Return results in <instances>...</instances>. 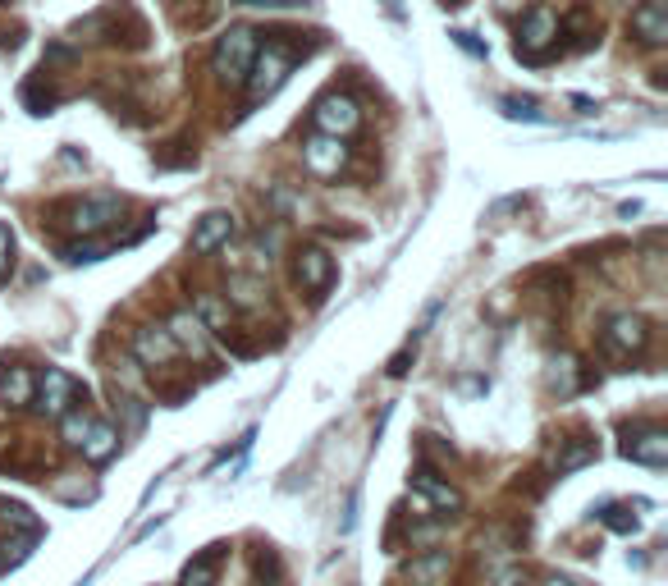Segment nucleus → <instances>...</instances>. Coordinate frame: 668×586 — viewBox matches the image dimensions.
<instances>
[{
	"label": "nucleus",
	"mask_w": 668,
	"mask_h": 586,
	"mask_svg": "<svg viewBox=\"0 0 668 586\" xmlns=\"http://www.w3.org/2000/svg\"><path fill=\"white\" fill-rule=\"evenodd\" d=\"M252 55H257V33H252V28H229V33L220 37V46H216L211 69H216L225 83H243L248 69H252Z\"/></svg>",
	"instance_id": "nucleus-1"
},
{
	"label": "nucleus",
	"mask_w": 668,
	"mask_h": 586,
	"mask_svg": "<svg viewBox=\"0 0 668 586\" xmlns=\"http://www.w3.org/2000/svg\"><path fill=\"white\" fill-rule=\"evenodd\" d=\"M78 380L69 376V371H60V367H46L42 376H33V403H37V413H46V417H60V413H69L78 403Z\"/></svg>",
	"instance_id": "nucleus-2"
},
{
	"label": "nucleus",
	"mask_w": 668,
	"mask_h": 586,
	"mask_svg": "<svg viewBox=\"0 0 668 586\" xmlns=\"http://www.w3.org/2000/svg\"><path fill=\"white\" fill-rule=\"evenodd\" d=\"M289 51H284V46H266V51H257L252 55V69H248V78H243V83H248V97L252 101H266V97H275V92H280V83L284 78H289Z\"/></svg>",
	"instance_id": "nucleus-3"
},
{
	"label": "nucleus",
	"mask_w": 668,
	"mask_h": 586,
	"mask_svg": "<svg viewBox=\"0 0 668 586\" xmlns=\"http://www.w3.org/2000/svg\"><path fill=\"white\" fill-rule=\"evenodd\" d=\"M312 124H316V133H334V138H348V133L362 129V110H357L353 97L334 92V97H321V101H316Z\"/></svg>",
	"instance_id": "nucleus-4"
},
{
	"label": "nucleus",
	"mask_w": 668,
	"mask_h": 586,
	"mask_svg": "<svg viewBox=\"0 0 668 586\" xmlns=\"http://www.w3.org/2000/svg\"><path fill=\"white\" fill-rule=\"evenodd\" d=\"M119 220V197H110V193H101V197H83V202H74L69 207V220L65 225L74 229V234H101V229H110Z\"/></svg>",
	"instance_id": "nucleus-5"
},
{
	"label": "nucleus",
	"mask_w": 668,
	"mask_h": 586,
	"mask_svg": "<svg viewBox=\"0 0 668 586\" xmlns=\"http://www.w3.org/2000/svg\"><path fill=\"white\" fill-rule=\"evenodd\" d=\"M554 37H559V19H554V10L536 5V10H531L527 19H522L518 55H527V60H545V51H550Z\"/></svg>",
	"instance_id": "nucleus-6"
},
{
	"label": "nucleus",
	"mask_w": 668,
	"mask_h": 586,
	"mask_svg": "<svg viewBox=\"0 0 668 586\" xmlns=\"http://www.w3.org/2000/svg\"><path fill=\"white\" fill-rule=\"evenodd\" d=\"M302 161H307L312 174L334 179V174L348 165V147H344V138H334V133H316V138L302 142Z\"/></svg>",
	"instance_id": "nucleus-7"
},
{
	"label": "nucleus",
	"mask_w": 668,
	"mask_h": 586,
	"mask_svg": "<svg viewBox=\"0 0 668 586\" xmlns=\"http://www.w3.org/2000/svg\"><path fill=\"white\" fill-rule=\"evenodd\" d=\"M646 339H650V330L641 316H614L609 330H604V353L609 358H627L636 348H646Z\"/></svg>",
	"instance_id": "nucleus-8"
},
{
	"label": "nucleus",
	"mask_w": 668,
	"mask_h": 586,
	"mask_svg": "<svg viewBox=\"0 0 668 586\" xmlns=\"http://www.w3.org/2000/svg\"><path fill=\"white\" fill-rule=\"evenodd\" d=\"M133 353H138L147 367H165V362L179 358V344L170 339L165 326H142L138 335H133Z\"/></svg>",
	"instance_id": "nucleus-9"
},
{
	"label": "nucleus",
	"mask_w": 668,
	"mask_h": 586,
	"mask_svg": "<svg viewBox=\"0 0 668 586\" xmlns=\"http://www.w3.org/2000/svg\"><path fill=\"white\" fill-rule=\"evenodd\" d=\"M412 490H417L421 500L426 504H435V509H463V495H458V490L449 486V481H440V472H435V467H426L421 463L417 472H412Z\"/></svg>",
	"instance_id": "nucleus-10"
},
{
	"label": "nucleus",
	"mask_w": 668,
	"mask_h": 586,
	"mask_svg": "<svg viewBox=\"0 0 668 586\" xmlns=\"http://www.w3.org/2000/svg\"><path fill=\"white\" fill-rule=\"evenodd\" d=\"M632 33L646 46H664L668 42V5L664 0H646L632 10Z\"/></svg>",
	"instance_id": "nucleus-11"
},
{
	"label": "nucleus",
	"mask_w": 668,
	"mask_h": 586,
	"mask_svg": "<svg viewBox=\"0 0 668 586\" xmlns=\"http://www.w3.org/2000/svg\"><path fill=\"white\" fill-rule=\"evenodd\" d=\"M298 284L302 289H312V293H325L330 289V280H334V257L325 248H307V252H298Z\"/></svg>",
	"instance_id": "nucleus-12"
},
{
	"label": "nucleus",
	"mask_w": 668,
	"mask_h": 586,
	"mask_svg": "<svg viewBox=\"0 0 668 586\" xmlns=\"http://www.w3.org/2000/svg\"><path fill=\"white\" fill-rule=\"evenodd\" d=\"M78 449H83V458L87 463H110V458H115V449H119V431L110 422H97V417H92V426H87V435L83 440H78Z\"/></svg>",
	"instance_id": "nucleus-13"
},
{
	"label": "nucleus",
	"mask_w": 668,
	"mask_h": 586,
	"mask_svg": "<svg viewBox=\"0 0 668 586\" xmlns=\"http://www.w3.org/2000/svg\"><path fill=\"white\" fill-rule=\"evenodd\" d=\"M229 234H234V216L229 211H206L193 229V252H216L220 243H229Z\"/></svg>",
	"instance_id": "nucleus-14"
},
{
	"label": "nucleus",
	"mask_w": 668,
	"mask_h": 586,
	"mask_svg": "<svg viewBox=\"0 0 668 586\" xmlns=\"http://www.w3.org/2000/svg\"><path fill=\"white\" fill-rule=\"evenodd\" d=\"M623 458H632V463H641V467H664L668 463V435L659 431V426L646 435H636V440L623 445Z\"/></svg>",
	"instance_id": "nucleus-15"
},
{
	"label": "nucleus",
	"mask_w": 668,
	"mask_h": 586,
	"mask_svg": "<svg viewBox=\"0 0 668 586\" xmlns=\"http://www.w3.org/2000/svg\"><path fill=\"white\" fill-rule=\"evenodd\" d=\"M170 339L179 348H188V353H197V358H202L206 353V326H202V316H193V312H174L170 316Z\"/></svg>",
	"instance_id": "nucleus-16"
},
{
	"label": "nucleus",
	"mask_w": 668,
	"mask_h": 586,
	"mask_svg": "<svg viewBox=\"0 0 668 586\" xmlns=\"http://www.w3.org/2000/svg\"><path fill=\"white\" fill-rule=\"evenodd\" d=\"M220 559H225V545H206L193 564L184 568V582L179 586H216L220 577Z\"/></svg>",
	"instance_id": "nucleus-17"
},
{
	"label": "nucleus",
	"mask_w": 668,
	"mask_h": 586,
	"mask_svg": "<svg viewBox=\"0 0 668 586\" xmlns=\"http://www.w3.org/2000/svg\"><path fill=\"white\" fill-rule=\"evenodd\" d=\"M0 399L14 403V408L33 403V371H28V367H10V371H5V376H0Z\"/></svg>",
	"instance_id": "nucleus-18"
},
{
	"label": "nucleus",
	"mask_w": 668,
	"mask_h": 586,
	"mask_svg": "<svg viewBox=\"0 0 668 586\" xmlns=\"http://www.w3.org/2000/svg\"><path fill=\"white\" fill-rule=\"evenodd\" d=\"M595 454H600V445H595L591 435H577V440L559 454V472H577V467L595 463Z\"/></svg>",
	"instance_id": "nucleus-19"
},
{
	"label": "nucleus",
	"mask_w": 668,
	"mask_h": 586,
	"mask_svg": "<svg viewBox=\"0 0 668 586\" xmlns=\"http://www.w3.org/2000/svg\"><path fill=\"white\" fill-rule=\"evenodd\" d=\"M600 522L609 527V532H618V536H636V527H641V522H636V513L623 509V504H604Z\"/></svg>",
	"instance_id": "nucleus-20"
},
{
	"label": "nucleus",
	"mask_w": 668,
	"mask_h": 586,
	"mask_svg": "<svg viewBox=\"0 0 668 586\" xmlns=\"http://www.w3.org/2000/svg\"><path fill=\"white\" fill-rule=\"evenodd\" d=\"M499 110H504L508 120H527V124H550V115L536 106V101H522V97H504L499 101Z\"/></svg>",
	"instance_id": "nucleus-21"
},
{
	"label": "nucleus",
	"mask_w": 668,
	"mask_h": 586,
	"mask_svg": "<svg viewBox=\"0 0 668 586\" xmlns=\"http://www.w3.org/2000/svg\"><path fill=\"white\" fill-rule=\"evenodd\" d=\"M5 522H10V527H19L23 536H37V541H42V522L33 518V509H23V504H5Z\"/></svg>",
	"instance_id": "nucleus-22"
},
{
	"label": "nucleus",
	"mask_w": 668,
	"mask_h": 586,
	"mask_svg": "<svg viewBox=\"0 0 668 586\" xmlns=\"http://www.w3.org/2000/svg\"><path fill=\"white\" fill-rule=\"evenodd\" d=\"M60 422H65V440L69 445H78V440H83L87 435V426H92V417H87V408H69V413H60Z\"/></svg>",
	"instance_id": "nucleus-23"
},
{
	"label": "nucleus",
	"mask_w": 668,
	"mask_h": 586,
	"mask_svg": "<svg viewBox=\"0 0 668 586\" xmlns=\"http://www.w3.org/2000/svg\"><path fill=\"white\" fill-rule=\"evenodd\" d=\"M33 545H37V536H19V541H5L0 545V559H5V568H19L23 559H28V554H33Z\"/></svg>",
	"instance_id": "nucleus-24"
},
{
	"label": "nucleus",
	"mask_w": 668,
	"mask_h": 586,
	"mask_svg": "<svg viewBox=\"0 0 668 586\" xmlns=\"http://www.w3.org/2000/svg\"><path fill=\"white\" fill-rule=\"evenodd\" d=\"M229 298L243 307H257L261 303V280H234L229 284Z\"/></svg>",
	"instance_id": "nucleus-25"
},
{
	"label": "nucleus",
	"mask_w": 668,
	"mask_h": 586,
	"mask_svg": "<svg viewBox=\"0 0 668 586\" xmlns=\"http://www.w3.org/2000/svg\"><path fill=\"white\" fill-rule=\"evenodd\" d=\"M106 257V243H69L65 248V261H74V266H83V261H101Z\"/></svg>",
	"instance_id": "nucleus-26"
},
{
	"label": "nucleus",
	"mask_w": 668,
	"mask_h": 586,
	"mask_svg": "<svg viewBox=\"0 0 668 586\" xmlns=\"http://www.w3.org/2000/svg\"><path fill=\"white\" fill-rule=\"evenodd\" d=\"M23 106L33 110V115H51L55 97H51V92H46V97H42V92H37V87H33V83H28V87H23Z\"/></svg>",
	"instance_id": "nucleus-27"
},
{
	"label": "nucleus",
	"mask_w": 668,
	"mask_h": 586,
	"mask_svg": "<svg viewBox=\"0 0 668 586\" xmlns=\"http://www.w3.org/2000/svg\"><path fill=\"white\" fill-rule=\"evenodd\" d=\"M417 358V344H408V348H399V353H394V358H389V376L399 380V376H408V362Z\"/></svg>",
	"instance_id": "nucleus-28"
},
{
	"label": "nucleus",
	"mask_w": 668,
	"mask_h": 586,
	"mask_svg": "<svg viewBox=\"0 0 668 586\" xmlns=\"http://www.w3.org/2000/svg\"><path fill=\"white\" fill-rule=\"evenodd\" d=\"M10 257H14V239H10V229H0V280L10 271Z\"/></svg>",
	"instance_id": "nucleus-29"
},
{
	"label": "nucleus",
	"mask_w": 668,
	"mask_h": 586,
	"mask_svg": "<svg viewBox=\"0 0 668 586\" xmlns=\"http://www.w3.org/2000/svg\"><path fill=\"white\" fill-rule=\"evenodd\" d=\"M453 42L463 46V51H467V55H481V60H485V46H481V42H476V37H472V33H453Z\"/></svg>",
	"instance_id": "nucleus-30"
},
{
	"label": "nucleus",
	"mask_w": 668,
	"mask_h": 586,
	"mask_svg": "<svg viewBox=\"0 0 668 586\" xmlns=\"http://www.w3.org/2000/svg\"><path fill=\"white\" fill-rule=\"evenodd\" d=\"M545 586H582V582H572V577H563V573H554V577H545Z\"/></svg>",
	"instance_id": "nucleus-31"
},
{
	"label": "nucleus",
	"mask_w": 668,
	"mask_h": 586,
	"mask_svg": "<svg viewBox=\"0 0 668 586\" xmlns=\"http://www.w3.org/2000/svg\"><path fill=\"white\" fill-rule=\"evenodd\" d=\"M385 10H389V19H403V5H399V0H385Z\"/></svg>",
	"instance_id": "nucleus-32"
},
{
	"label": "nucleus",
	"mask_w": 668,
	"mask_h": 586,
	"mask_svg": "<svg viewBox=\"0 0 668 586\" xmlns=\"http://www.w3.org/2000/svg\"><path fill=\"white\" fill-rule=\"evenodd\" d=\"M499 586H522V577H513V573H508V577H499Z\"/></svg>",
	"instance_id": "nucleus-33"
},
{
	"label": "nucleus",
	"mask_w": 668,
	"mask_h": 586,
	"mask_svg": "<svg viewBox=\"0 0 668 586\" xmlns=\"http://www.w3.org/2000/svg\"><path fill=\"white\" fill-rule=\"evenodd\" d=\"M243 5H280V0H243Z\"/></svg>",
	"instance_id": "nucleus-34"
},
{
	"label": "nucleus",
	"mask_w": 668,
	"mask_h": 586,
	"mask_svg": "<svg viewBox=\"0 0 668 586\" xmlns=\"http://www.w3.org/2000/svg\"><path fill=\"white\" fill-rule=\"evenodd\" d=\"M444 5H463V0H444Z\"/></svg>",
	"instance_id": "nucleus-35"
},
{
	"label": "nucleus",
	"mask_w": 668,
	"mask_h": 586,
	"mask_svg": "<svg viewBox=\"0 0 668 586\" xmlns=\"http://www.w3.org/2000/svg\"><path fill=\"white\" fill-rule=\"evenodd\" d=\"M0 5H5V0H0Z\"/></svg>",
	"instance_id": "nucleus-36"
}]
</instances>
